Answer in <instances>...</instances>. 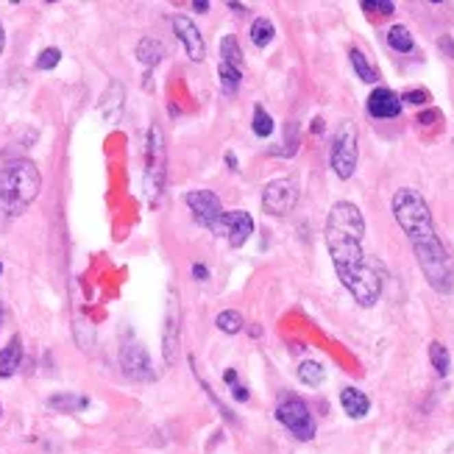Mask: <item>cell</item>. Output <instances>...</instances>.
<instances>
[{"label":"cell","instance_id":"8992f818","mask_svg":"<svg viewBox=\"0 0 454 454\" xmlns=\"http://www.w3.org/2000/svg\"><path fill=\"white\" fill-rule=\"evenodd\" d=\"M276 418L290 429L299 440H312L315 438V421H312V412L310 407L299 399V396H287L284 401H279L276 407Z\"/></svg>","mask_w":454,"mask_h":454},{"label":"cell","instance_id":"603a6c76","mask_svg":"<svg viewBox=\"0 0 454 454\" xmlns=\"http://www.w3.org/2000/svg\"><path fill=\"white\" fill-rule=\"evenodd\" d=\"M220 56H223V62L226 64H231V67H242V51H240V45H237V39L234 36H223V42H220Z\"/></svg>","mask_w":454,"mask_h":454},{"label":"cell","instance_id":"ba28073f","mask_svg":"<svg viewBox=\"0 0 454 454\" xmlns=\"http://www.w3.org/2000/svg\"><path fill=\"white\" fill-rule=\"evenodd\" d=\"M299 203V187L293 179H276L262 192V206L268 215H287Z\"/></svg>","mask_w":454,"mask_h":454},{"label":"cell","instance_id":"3957f363","mask_svg":"<svg viewBox=\"0 0 454 454\" xmlns=\"http://www.w3.org/2000/svg\"><path fill=\"white\" fill-rule=\"evenodd\" d=\"M39 187L42 176L28 159H14L0 168V229H6L28 210V203L39 195Z\"/></svg>","mask_w":454,"mask_h":454},{"label":"cell","instance_id":"9c48e42d","mask_svg":"<svg viewBox=\"0 0 454 454\" xmlns=\"http://www.w3.org/2000/svg\"><path fill=\"white\" fill-rule=\"evenodd\" d=\"M210 231L212 234H226L231 249H240V245H245V240L254 234V220H251L249 212H240V210L237 212H223Z\"/></svg>","mask_w":454,"mask_h":454},{"label":"cell","instance_id":"d4e9b609","mask_svg":"<svg viewBox=\"0 0 454 454\" xmlns=\"http://www.w3.org/2000/svg\"><path fill=\"white\" fill-rule=\"evenodd\" d=\"M218 329L220 332H226V335H237L240 329H242V315L237 312V310H223L220 315H218Z\"/></svg>","mask_w":454,"mask_h":454},{"label":"cell","instance_id":"83f0119b","mask_svg":"<svg viewBox=\"0 0 454 454\" xmlns=\"http://www.w3.org/2000/svg\"><path fill=\"white\" fill-rule=\"evenodd\" d=\"M62 62V51L59 48H45L36 59V70H53Z\"/></svg>","mask_w":454,"mask_h":454},{"label":"cell","instance_id":"1f68e13d","mask_svg":"<svg viewBox=\"0 0 454 454\" xmlns=\"http://www.w3.org/2000/svg\"><path fill=\"white\" fill-rule=\"evenodd\" d=\"M231 393H234V399H237V401H249V390H245V388H237V385H234V388H231Z\"/></svg>","mask_w":454,"mask_h":454},{"label":"cell","instance_id":"836d02e7","mask_svg":"<svg viewBox=\"0 0 454 454\" xmlns=\"http://www.w3.org/2000/svg\"><path fill=\"white\" fill-rule=\"evenodd\" d=\"M6 48V31H3V23H0V53Z\"/></svg>","mask_w":454,"mask_h":454},{"label":"cell","instance_id":"ac0fdd59","mask_svg":"<svg viewBox=\"0 0 454 454\" xmlns=\"http://www.w3.org/2000/svg\"><path fill=\"white\" fill-rule=\"evenodd\" d=\"M90 401L84 396H78V393H59V396H51L48 399V407L51 409H59V412H78V409H84Z\"/></svg>","mask_w":454,"mask_h":454},{"label":"cell","instance_id":"6da1fadb","mask_svg":"<svg viewBox=\"0 0 454 454\" xmlns=\"http://www.w3.org/2000/svg\"><path fill=\"white\" fill-rule=\"evenodd\" d=\"M365 220L362 212L349 201H338L326 218V245L332 254L338 279L357 299L360 307H374L382 293V273L374 260L362 251Z\"/></svg>","mask_w":454,"mask_h":454},{"label":"cell","instance_id":"2e32d148","mask_svg":"<svg viewBox=\"0 0 454 454\" xmlns=\"http://www.w3.org/2000/svg\"><path fill=\"white\" fill-rule=\"evenodd\" d=\"M340 404H343V409L349 412L351 418H362L365 412L370 409L368 396H365L362 390H357V388H346V390L340 393Z\"/></svg>","mask_w":454,"mask_h":454},{"label":"cell","instance_id":"5bb4252c","mask_svg":"<svg viewBox=\"0 0 454 454\" xmlns=\"http://www.w3.org/2000/svg\"><path fill=\"white\" fill-rule=\"evenodd\" d=\"M123 101H126V87H123L120 81H112L109 90H106L103 98H101V106H98L106 123H117V120H120V114H123Z\"/></svg>","mask_w":454,"mask_h":454},{"label":"cell","instance_id":"e0dca14e","mask_svg":"<svg viewBox=\"0 0 454 454\" xmlns=\"http://www.w3.org/2000/svg\"><path fill=\"white\" fill-rule=\"evenodd\" d=\"M137 59L142 64H148V67H156L164 59V45L159 42V39H153V36H145V39H140V45H137Z\"/></svg>","mask_w":454,"mask_h":454},{"label":"cell","instance_id":"d6a6232c","mask_svg":"<svg viewBox=\"0 0 454 454\" xmlns=\"http://www.w3.org/2000/svg\"><path fill=\"white\" fill-rule=\"evenodd\" d=\"M192 9H195V12H206V9H210V3H206V0H195Z\"/></svg>","mask_w":454,"mask_h":454},{"label":"cell","instance_id":"7402d4cb","mask_svg":"<svg viewBox=\"0 0 454 454\" xmlns=\"http://www.w3.org/2000/svg\"><path fill=\"white\" fill-rule=\"evenodd\" d=\"M429 360H432V368L438 370L440 377H446V374H449V365H451V360H449V351H446V346H443V343H438V340H432V343H429Z\"/></svg>","mask_w":454,"mask_h":454},{"label":"cell","instance_id":"d590c367","mask_svg":"<svg viewBox=\"0 0 454 454\" xmlns=\"http://www.w3.org/2000/svg\"><path fill=\"white\" fill-rule=\"evenodd\" d=\"M226 162H229V168H231V171H237V159H234V153H226Z\"/></svg>","mask_w":454,"mask_h":454},{"label":"cell","instance_id":"ab89813d","mask_svg":"<svg viewBox=\"0 0 454 454\" xmlns=\"http://www.w3.org/2000/svg\"><path fill=\"white\" fill-rule=\"evenodd\" d=\"M0 412H3V409H0Z\"/></svg>","mask_w":454,"mask_h":454},{"label":"cell","instance_id":"5b68a950","mask_svg":"<svg viewBox=\"0 0 454 454\" xmlns=\"http://www.w3.org/2000/svg\"><path fill=\"white\" fill-rule=\"evenodd\" d=\"M332 171L340 179H351L357 171V129L351 120H343L332 140Z\"/></svg>","mask_w":454,"mask_h":454},{"label":"cell","instance_id":"44dd1931","mask_svg":"<svg viewBox=\"0 0 454 454\" xmlns=\"http://www.w3.org/2000/svg\"><path fill=\"white\" fill-rule=\"evenodd\" d=\"M388 45L399 53H409L412 51V34L404 28V25H393L388 31Z\"/></svg>","mask_w":454,"mask_h":454},{"label":"cell","instance_id":"7c38bea8","mask_svg":"<svg viewBox=\"0 0 454 454\" xmlns=\"http://www.w3.org/2000/svg\"><path fill=\"white\" fill-rule=\"evenodd\" d=\"M173 28H176L179 39L184 42L187 56H190L192 62H201V59H203V36H201L198 28L192 25V20L184 17V14H176V17H173Z\"/></svg>","mask_w":454,"mask_h":454},{"label":"cell","instance_id":"8d00e7d4","mask_svg":"<svg viewBox=\"0 0 454 454\" xmlns=\"http://www.w3.org/2000/svg\"><path fill=\"white\" fill-rule=\"evenodd\" d=\"M223 379H226L229 385H234V379H237V377H234V370H226V377H223Z\"/></svg>","mask_w":454,"mask_h":454},{"label":"cell","instance_id":"8fae6325","mask_svg":"<svg viewBox=\"0 0 454 454\" xmlns=\"http://www.w3.org/2000/svg\"><path fill=\"white\" fill-rule=\"evenodd\" d=\"M120 365H123V374L129 379H151L153 370H151V357L140 343H126L120 351Z\"/></svg>","mask_w":454,"mask_h":454},{"label":"cell","instance_id":"e575fe53","mask_svg":"<svg viewBox=\"0 0 454 454\" xmlns=\"http://www.w3.org/2000/svg\"><path fill=\"white\" fill-rule=\"evenodd\" d=\"M229 9L237 12V14H245V6H242V3H229Z\"/></svg>","mask_w":454,"mask_h":454},{"label":"cell","instance_id":"f35d334b","mask_svg":"<svg viewBox=\"0 0 454 454\" xmlns=\"http://www.w3.org/2000/svg\"><path fill=\"white\" fill-rule=\"evenodd\" d=\"M0 273H3V265H0Z\"/></svg>","mask_w":454,"mask_h":454},{"label":"cell","instance_id":"52a82bcc","mask_svg":"<svg viewBox=\"0 0 454 454\" xmlns=\"http://www.w3.org/2000/svg\"><path fill=\"white\" fill-rule=\"evenodd\" d=\"M179 332H181V304H179L176 287H171L168 315H164V329H162V357L168 365L179 360Z\"/></svg>","mask_w":454,"mask_h":454},{"label":"cell","instance_id":"d6986e66","mask_svg":"<svg viewBox=\"0 0 454 454\" xmlns=\"http://www.w3.org/2000/svg\"><path fill=\"white\" fill-rule=\"evenodd\" d=\"M273 34H276V28H273V23L268 17H257L251 23V42L257 48H268L273 42Z\"/></svg>","mask_w":454,"mask_h":454},{"label":"cell","instance_id":"4316f807","mask_svg":"<svg viewBox=\"0 0 454 454\" xmlns=\"http://www.w3.org/2000/svg\"><path fill=\"white\" fill-rule=\"evenodd\" d=\"M254 134L257 137H270L273 134V120L262 106L254 109Z\"/></svg>","mask_w":454,"mask_h":454},{"label":"cell","instance_id":"f546056e","mask_svg":"<svg viewBox=\"0 0 454 454\" xmlns=\"http://www.w3.org/2000/svg\"><path fill=\"white\" fill-rule=\"evenodd\" d=\"M401 101H409V103H427V101H429V95H427L424 90H416V92H407Z\"/></svg>","mask_w":454,"mask_h":454},{"label":"cell","instance_id":"f1b7e54d","mask_svg":"<svg viewBox=\"0 0 454 454\" xmlns=\"http://www.w3.org/2000/svg\"><path fill=\"white\" fill-rule=\"evenodd\" d=\"M362 9L365 12H379V14H393L396 12V6L385 3V0H382V3H379V0H362Z\"/></svg>","mask_w":454,"mask_h":454},{"label":"cell","instance_id":"74e56055","mask_svg":"<svg viewBox=\"0 0 454 454\" xmlns=\"http://www.w3.org/2000/svg\"><path fill=\"white\" fill-rule=\"evenodd\" d=\"M0 326H3V304H0Z\"/></svg>","mask_w":454,"mask_h":454},{"label":"cell","instance_id":"277c9868","mask_svg":"<svg viewBox=\"0 0 454 454\" xmlns=\"http://www.w3.org/2000/svg\"><path fill=\"white\" fill-rule=\"evenodd\" d=\"M168 179V151H164V137L159 126H151L148 148H145V195L151 203L159 201Z\"/></svg>","mask_w":454,"mask_h":454},{"label":"cell","instance_id":"cb8c5ba5","mask_svg":"<svg viewBox=\"0 0 454 454\" xmlns=\"http://www.w3.org/2000/svg\"><path fill=\"white\" fill-rule=\"evenodd\" d=\"M351 64H354V70H357V75L362 78V81H368V84H374L377 81V70L368 64V59H365V53L362 51H357V48H351Z\"/></svg>","mask_w":454,"mask_h":454},{"label":"cell","instance_id":"7a4b0ae2","mask_svg":"<svg viewBox=\"0 0 454 454\" xmlns=\"http://www.w3.org/2000/svg\"><path fill=\"white\" fill-rule=\"evenodd\" d=\"M393 215H396L399 226L404 229L412 251H416L429 287L438 293H449L454 287V265L435 231L432 212H429L427 201L421 198V192L412 187H401L393 195Z\"/></svg>","mask_w":454,"mask_h":454},{"label":"cell","instance_id":"9a60e30c","mask_svg":"<svg viewBox=\"0 0 454 454\" xmlns=\"http://www.w3.org/2000/svg\"><path fill=\"white\" fill-rule=\"evenodd\" d=\"M20 360H23V340H20V335H14L12 340H9V346L0 351V377H12L14 370L20 368Z\"/></svg>","mask_w":454,"mask_h":454},{"label":"cell","instance_id":"30bf717a","mask_svg":"<svg viewBox=\"0 0 454 454\" xmlns=\"http://www.w3.org/2000/svg\"><path fill=\"white\" fill-rule=\"evenodd\" d=\"M187 206L192 210V218L203 226V229H212L218 223V218L223 215V206H220V198L210 190H192L184 195Z\"/></svg>","mask_w":454,"mask_h":454},{"label":"cell","instance_id":"484cf974","mask_svg":"<svg viewBox=\"0 0 454 454\" xmlns=\"http://www.w3.org/2000/svg\"><path fill=\"white\" fill-rule=\"evenodd\" d=\"M218 73H220V84H223V92H237V87H240V70L237 67H231V64H226V62H220L218 64Z\"/></svg>","mask_w":454,"mask_h":454},{"label":"cell","instance_id":"4fadbf2b","mask_svg":"<svg viewBox=\"0 0 454 454\" xmlns=\"http://www.w3.org/2000/svg\"><path fill=\"white\" fill-rule=\"evenodd\" d=\"M399 112H401V98L393 90L379 87V90L370 92V98H368L370 117H399Z\"/></svg>","mask_w":454,"mask_h":454},{"label":"cell","instance_id":"ffe728a7","mask_svg":"<svg viewBox=\"0 0 454 454\" xmlns=\"http://www.w3.org/2000/svg\"><path fill=\"white\" fill-rule=\"evenodd\" d=\"M323 377H326V370H323V365L315 362V360H304V362L299 365V379H301L304 385H310V388H318V385L323 382Z\"/></svg>","mask_w":454,"mask_h":454},{"label":"cell","instance_id":"4dcf8cb0","mask_svg":"<svg viewBox=\"0 0 454 454\" xmlns=\"http://www.w3.org/2000/svg\"><path fill=\"white\" fill-rule=\"evenodd\" d=\"M192 276H195L198 281H203V279H210V270H206L203 265H192Z\"/></svg>","mask_w":454,"mask_h":454}]
</instances>
